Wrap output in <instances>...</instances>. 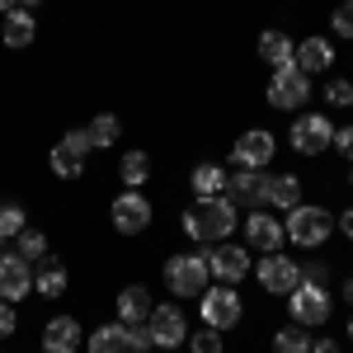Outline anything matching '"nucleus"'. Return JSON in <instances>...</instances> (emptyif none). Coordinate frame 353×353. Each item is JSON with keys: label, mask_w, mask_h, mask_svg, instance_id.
<instances>
[{"label": "nucleus", "mask_w": 353, "mask_h": 353, "mask_svg": "<svg viewBox=\"0 0 353 353\" xmlns=\"http://www.w3.org/2000/svg\"><path fill=\"white\" fill-rule=\"evenodd\" d=\"M14 5H19V0H0V14H10V10H14Z\"/></svg>", "instance_id": "a19ab883"}, {"label": "nucleus", "mask_w": 353, "mask_h": 353, "mask_svg": "<svg viewBox=\"0 0 353 353\" xmlns=\"http://www.w3.org/2000/svg\"><path fill=\"white\" fill-rule=\"evenodd\" d=\"M301 203V179L297 174H264V208L292 212Z\"/></svg>", "instance_id": "6ab92c4d"}, {"label": "nucleus", "mask_w": 353, "mask_h": 353, "mask_svg": "<svg viewBox=\"0 0 353 353\" xmlns=\"http://www.w3.org/2000/svg\"><path fill=\"white\" fill-rule=\"evenodd\" d=\"M339 297H344V301L353 306V278H344V283H339Z\"/></svg>", "instance_id": "ea45409f"}, {"label": "nucleus", "mask_w": 353, "mask_h": 353, "mask_svg": "<svg viewBox=\"0 0 353 353\" xmlns=\"http://www.w3.org/2000/svg\"><path fill=\"white\" fill-rule=\"evenodd\" d=\"M123 339H128V353H151V330L146 325H123Z\"/></svg>", "instance_id": "72a5a7b5"}, {"label": "nucleus", "mask_w": 353, "mask_h": 353, "mask_svg": "<svg viewBox=\"0 0 353 353\" xmlns=\"http://www.w3.org/2000/svg\"><path fill=\"white\" fill-rule=\"evenodd\" d=\"M288 141L297 156H325L330 141H334V123L330 113H297L292 128H288Z\"/></svg>", "instance_id": "39448f33"}, {"label": "nucleus", "mask_w": 353, "mask_h": 353, "mask_svg": "<svg viewBox=\"0 0 353 353\" xmlns=\"http://www.w3.org/2000/svg\"><path fill=\"white\" fill-rule=\"evenodd\" d=\"M221 198H231L236 208L245 212H254V208H264V174L259 170H231L226 174V193Z\"/></svg>", "instance_id": "dca6fc26"}, {"label": "nucleus", "mask_w": 353, "mask_h": 353, "mask_svg": "<svg viewBox=\"0 0 353 353\" xmlns=\"http://www.w3.org/2000/svg\"><path fill=\"white\" fill-rule=\"evenodd\" d=\"M19 330V316H14V301H0V344Z\"/></svg>", "instance_id": "e433bc0d"}, {"label": "nucleus", "mask_w": 353, "mask_h": 353, "mask_svg": "<svg viewBox=\"0 0 353 353\" xmlns=\"http://www.w3.org/2000/svg\"><path fill=\"white\" fill-rule=\"evenodd\" d=\"M81 349V321L76 316H52L43 325V353H76Z\"/></svg>", "instance_id": "f3484780"}, {"label": "nucleus", "mask_w": 353, "mask_h": 353, "mask_svg": "<svg viewBox=\"0 0 353 353\" xmlns=\"http://www.w3.org/2000/svg\"><path fill=\"white\" fill-rule=\"evenodd\" d=\"M288 311H292V321L306 330L325 325L330 311H334V301H330V288H321V283H297L292 292H288Z\"/></svg>", "instance_id": "0eeeda50"}, {"label": "nucleus", "mask_w": 353, "mask_h": 353, "mask_svg": "<svg viewBox=\"0 0 353 353\" xmlns=\"http://www.w3.org/2000/svg\"><path fill=\"white\" fill-rule=\"evenodd\" d=\"M33 38H38L33 10H28V5H14V10L5 14V24H0V43H5V48H28Z\"/></svg>", "instance_id": "a211bd4d"}, {"label": "nucleus", "mask_w": 353, "mask_h": 353, "mask_svg": "<svg viewBox=\"0 0 353 353\" xmlns=\"http://www.w3.org/2000/svg\"><path fill=\"white\" fill-rule=\"evenodd\" d=\"M165 288L174 297H203L212 288V273H208V254L203 250H184V254H170L165 259Z\"/></svg>", "instance_id": "f03ea898"}, {"label": "nucleus", "mask_w": 353, "mask_h": 353, "mask_svg": "<svg viewBox=\"0 0 353 353\" xmlns=\"http://www.w3.org/2000/svg\"><path fill=\"white\" fill-rule=\"evenodd\" d=\"M118 179H123L128 189H141V184L151 179V156H146V151H123V161H118Z\"/></svg>", "instance_id": "b1692460"}, {"label": "nucleus", "mask_w": 353, "mask_h": 353, "mask_svg": "<svg viewBox=\"0 0 353 353\" xmlns=\"http://www.w3.org/2000/svg\"><path fill=\"white\" fill-rule=\"evenodd\" d=\"M236 221H241V208L231 198H193L189 212L179 217V226L198 245H221V241H231Z\"/></svg>", "instance_id": "f257e3e1"}, {"label": "nucleus", "mask_w": 353, "mask_h": 353, "mask_svg": "<svg viewBox=\"0 0 353 353\" xmlns=\"http://www.w3.org/2000/svg\"><path fill=\"white\" fill-rule=\"evenodd\" d=\"M28 226V217H24V208L19 203H0V236L10 241V236H19Z\"/></svg>", "instance_id": "c756f323"}, {"label": "nucleus", "mask_w": 353, "mask_h": 353, "mask_svg": "<svg viewBox=\"0 0 353 353\" xmlns=\"http://www.w3.org/2000/svg\"><path fill=\"white\" fill-rule=\"evenodd\" d=\"M66 283H71V278H66V269H61V264H57L52 254H48V259L38 264V278H33V292H38V297H48V301H57L61 292H66Z\"/></svg>", "instance_id": "5701e85b"}, {"label": "nucleus", "mask_w": 353, "mask_h": 353, "mask_svg": "<svg viewBox=\"0 0 353 353\" xmlns=\"http://www.w3.org/2000/svg\"><path fill=\"white\" fill-rule=\"evenodd\" d=\"M0 245H5V236H0Z\"/></svg>", "instance_id": "a18cd8bd"}, {"label": "nucleus", "mask_w": 353, "mask_h": 353, "mask_svg": "<svg viewBox=\"0 0 353 353\" xmlns=\"http://www.w3.org/2000/svg\"><path fill=\"white\" fill-rule=\"evenodd\" d=\"M254 278H259V288H264L269 297H288L301 283V269H297V259H288V254L278 250V254H264V259H259Z\"/></svg>", "instance_id": "f8f14e48"}, {"label": "nucleus", "mask_w": 353, "mask_h": 353, "mask_svg": "<svg viewBox=\"0 0 353 353\" xmlns=\"http://www.w3.org/2000/svg\"><path fill=\"white\" fill-rule=\"evenodd\" d=\"M198 311H203V325L208 330H236L241 325V316H245V301L241 292L231 288V283H217V288H208L203 297H198Z\"/></svg>", "instance_id": "20e7f679"}, {"label": "nucleus", "mask_w": 353, "mask_h": 353, "mask_svg": "<svg viewBox=\"0 0 353 353\" xmlns=\"http://www.w3.org/2000/svg\"><path fill=\"white\" fill-rule=\"evenodd\" d=\"M283 231H288V241L301 245V250H321L330 241V231H334V212L321 208V203H297L288 217H283Z\"/></svg>", "instance_id": "7ed1b4c3"}, {"label": "nucleus", "mask_w": 353, "mask_h": 353, "mask_svg": "<svg viewBox=\"0 0 353 353\" xmlns=\"http://www.w3.org/2000/svg\"><path fill=\"white\" fill-rule=\"evenodd\" d=\"M33 292V264L0 250V301H24Z\"/></svg>", "instance_id": "4468645a"}, {"label": "nucleus", "mask_w": 353, "mask_h": 353, "mask_svg": "<svg viewBox=\"0 0 353 353\" xmlns=\"http://www.w3.org/2000/svg\"><path fill=\"white\" fill-rule=\"evenodd\" d=\"M339 231L353 241V208H344V212H339Z\"/></svg>", "instance_id": "58836bf2"}, {"label": "nucleus", "mask_w": 353, "mask_h": 353, "mask_svg": "<svg viewBox=\"0 0 353 353\" xmlns=\"http://www.w3.org/2000/svg\"><path fill=\"white\" fill-rule=\"evenodd\" d=\"M349 184H353V170H349Z\"/></svg>", "instance_id": "c03bdc74"}, {"label": "nucleus", "mask_w": 353, "mask_h": 353, "mask_svg": "<svg viewBox=\"0 0 353 353\" xmlns=\"http://www.w3.org/2000/svg\"><path fill=\"white\" fill-rule=\"evenodd\" d=\"M85 349H90V353H128V339H123V321H118V325L109 321V325L90 330Z\"/></svg>", "instance_id": "bb28decb"}, {"label": "nucleus", "mask_w": 353, "mask_h": 353, "mask_svg": "<svg viewBox=\"0 0 353 353\" xmlns=\"http://www.w3.org/2000/svg\"><path fill=\"white\" fill-rule=\"evenodd\" d=\"M273 353H311V330L288 321L283 330H273Z\"/></svg>", "instance_id": "a878e982"}, {"label": "nucleus", "mask_w": 353, "mask_h": 353, "mask_svg": "<svg viewBox=\"0 0 353 353\" xmlns=\"http://www.w3.org/2000/svg\"><path fill=\"white\" fill-rule=\"evenodd\" d=\"M311 353H339L334 339H311Z\"/></svg>", "instance_id": "4c0bfd02"}, {"label": "nucleus", "mask_w": 353, "mask_h": 353, "mask_svg": "<svg viewBox=\"0 0 353 353\" xmlns=\"http://www.w3.org/2000/svg\"><path fill=\"white\" fill-rule=\"evenodd\" d=\"M292 48H297V43H292L283 28H264L259 43H254V52H259L264 66H292Z\"/></svg>", "instance_id": "aec40b11"}, {"label": "nucleus", "mask_w": 353, "mask_h": 353, "mask_svg": "<svg viewBox=\"0 0 353 353\" xmlns=\"http://www.w3.org/2000/svg\"><path fill=\"white\" fill-rule=\"evenodd\" d=\"M146 330H151V344H156V349H179V344L189 339V321H184V311H179L174 301H165V306H151V316H146Z\"/></svg>", "instance_id": "9b49d317"}, {"label": "nucleus", "mask_w": 353, "mask_h": 353, "mask_svg": "<svg viewBox=\"0 0 353 353\" xmlns=\"http://www.w3.org/2000/svg\"><path fill=\"white\" fill-rule=\"evenodd\" d=\"M301 269V283H321V288H330V264L325 259H306V264H297Z\"/></svg>", "instance_id": "f704fd0d"}, {"label": "nucleus", "mask_w": 353, "mask_h": 353, "mask_svg": "<svg viewBox=\"0 0 353 353\" xmlns=\"http://www.w3.org/2000/svg\"><path fill=\"white\" fill-rule=\"evenodd\" d=\"M14 254L28 259V264H43V259H48V236H43V231H33V226H24V231L14 236Z\"/></svg>", "instance_id": "c85d7f7f"}, {"label": "nucleus", "mask_w": 353, "mask_h": 353, "mask_svg": "<svg viewBox=\"0 0 353 353\" xmlns=\"http://www.w3.org/2000/svg\"><path fill=\"white\" fill-rule=\"evenodd\" d=\"M118 321L123 325H146V316H151V292L141 288V283H132V288H123L118 292Z\"/></svg>", "instance_id": "412c9836"}, {"label": "nucleus", "mask_w": 353, "mask_h": 353, "mask_svg": "<svg viewBox=\"0 0 353 353\" xmlns=\"http://www.w3.org/2000/svg\"><path fill=\"white\" fill-rule=\"evenodd\" d=\"M330 151H339V161L353 165V128H334V141H330Z\"/></svg>", "instance_id": "c9c22d12"}, {"label": "nucleus", "mask_w": 353, "mask_h": 353, "mask_svg": "<svg viewBox=\"0 0 353 353\" xmlns=\"http://www.w3.org/2000/svg\"><path fill=\"white\" fill-rule=\"evenodd\" d=\"M19 5H28V10H33V5H43V0H19Z\"/></svg>", "instance_id": "79ce46f5"}, {"label": "nucleus", "mask_w": 353, "mask_h": 353, "mask_svg": "<svg viewBox=\"0 0 353 353\" xmlns=\"http://www.w3.org/2000/svg\"><path fill=\"white\" fill-rule=\"evenodd\" d=\"M151 217H156V208H151V198H146L141 189L118 193L113 208H109V221H113L118 236H141V231L151 226Z\"/></svg>", "instance_id": "6e6552de"}, {"label": "nucleus", "mask_w": 353, "mask_h": 353, "mask_svg": "<svg viewBox=\"0 0 353 353\" xmlns=\"http://www.w3.org/2000/svg\"><path fill=\"white\" fill-rule=\"evenodd\" d=\"M349 344H353V316H349Z\"/></svg>", "instance_id": "37998d69"}, {"label": "nucleus", "mask_w": 353, "mask_h": 353, "mask_svg": "<svg viewBox=\"0 0 353 353\" xmlns=\"http://www.w3.org/2000/svg\"><path fill=\"white\" fill-rule=\"evenodd\" d=\"M269 104L278 113H297L306 99H311V76H301L297 66H273V76H269Z\"/></svg>", "instance_id": "423d86ee"}, {"label": "nucleus", "mask_w": 353, "mask_h": 353, "mask_svg": "<svg viewBox=\"0 0 353 353\" xmlns=\"http://www.w3.org/2000/svg\"><path fill=\"white\" fill-rule=\"evenodd\" d=\"M48 165H52L57 179H81V174H85V156H81V151H71L66 141H57V146H52Z\"/></svg>", "instance_id": "393cba45"}, {"label": "nucleus", "mask_w": 353, "mask_h": 353, "mask_svg": "<svg viewBox=\"0 0 353 353\" xmlns=\"http://www.w3.org/2000/svg\"><path fill=\"white\" fill-rule=\"evenodd\" d=\"M273 151H278V137L269 132V128H250V132H241V141L231 146V161H236V170H269L273 165Z\"/></svg>", "instance_id": "9d476101"}, {"label": "nucleus", "mask_w": 353, "mask_h": 353, "mask_svg": "<svg viewBox=\"0 0 353 353\" xmlns=\"http://www.w3.org/2000/svg\"><path fill=\"white\" fill-rule=\"evenodd\" d=\"M85 132H90V146H94V151H109L113 141L123 137V123H118V113H99Z\"/></svg>", "instance_id": "cd10ccee"}, {"label": "nucleus", "mask_w": 353, "mask_h": 353, "mask_svg": "<svg viewBox=\"0 0 353 353\" xmlns=\"http://www.w3.org/2000/svg\"><path fill=\"white\" fill-rule=\"evenodd\" d=\"M245 241H250V250H259V254H278V250L288 245L283 217H264V208H254V212L245 217Z\"/></svg>", "instance_id": "ddd939ff"}, {"label": "nucleus", "mask_w": 353, "mask_h": 353, "mask_svg": "<svg viewBox=\"0 0 353 353\" xmlns=\"http://www.w3.org/2000/svg\"><path fill=\"white\" fill-rule=\"evenodd\" d=\"M325 99L334 104V109H353V81H344V76H334V81L325 85Z\"/></svg>", "instance_id": "473e14b6"}, {"label": "nucleus", "mask_w": 353, "mask_h": 353, "mask_svg": "<svg viewBox=\"0 0 353 353\" xmlns=\"http://www.w3.org/2000/svg\"><path fill=\"white\" fill-rule=\"evenodd\" d=\"M189 353H221V330H189Z\"/></svg>", "instance_id": "7c9ffc66"}, {"label": "nucleus", "mask_w": 353, "mask_h": 353, "mask_svg": "<svg viewBox=\"0 0 353 353\" xmlns=\"http://www.w3.org/2000/svg\"><path fill=\"white\" fill-rule=\"evenodd\" d=\"M330 28H334L339 38H353V0H339V5L330 10Z\"/></svg>", "instance_id": "2f4dec72"}, {"label": "nucleus", "mask_w": 353, "mask_h": 353, "mask_svg": "<svg viewBox=\"0 0 353 353\" xmlns=\"http://www.w3.org/2000/svg\"><path fill=\"white\" fill-rule=\"evenodd\" d=\"M292 66H297L301 76H325L330 66H334V43L330 38H301L297 48H292Z\"/></svg>", "instance_id": "2eb2a0df"}, {"label": "nucleus", "mask_w": 353, "mask_h": 353, "mask_svg": "<svg viewBox=\"0 0 353 353\" xmlns=\"http://www.w3.org/2000/svg\"><path fill=\"white\" fill-rule=\"evenodd\" d=\"M208 254V273L217 278V283H245L250 273H254V259H250V250L245 245H231V241H221V245H212V250H203Z\"/></svg>", "instance_id": "1a4fd4ad"}, {"label": "nucleus", "mask_w": 353, "mask_h": 353, "mask_svg": "<svg viewBox=\"0 0 353 353\" xmlns=\"http://www.w3.org/2000/svg\"><path fill=\"white\" fill-rule=\"evenodd\" d=\"M189 189H193V198H221V193H226V170H221V165H212V161L193 165Z\"/></svg>", "instance_id": "4be33fe9"}]
</instances>
